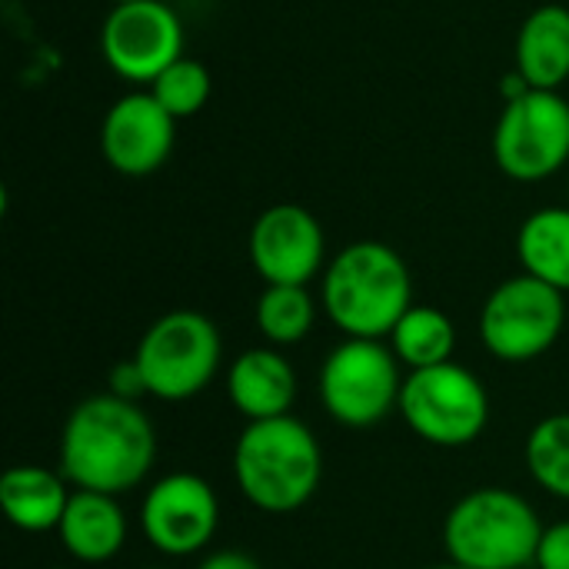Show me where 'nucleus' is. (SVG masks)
<instances>
[{
    "label": "nucleus",
    "mask_w": 569,
    "mask_h": 569,
    "mask_svg": "<svg viewBox=\"0 0 569 569\" xmlns=\"http://www.w3.org/2000/svg\"><path fill=\"white\" fill-rule=\"evenodd\" d=\"M57 460L73 490L123 497L137 490L157 463L153 420L133 400L113 393L87 397L63 420Z\"/></svg>",
    "instance_id": "f257e3e1"
},
{
    "label": "nucleus",
    "mask_w": 569,
    "mask_h": 569,
    "mask_svg": "<svg viewBox=\"0 0 569 569\" xmlns=\"http://www.w3.org/2000/svg\"><path fill=\"white\" fill-rule=\"evenodd\" d=\"M320 303L343 337L387 340L413 307L410 267L393 247L357 240L327 263L320 277Z\"/></svg>",
    "instance_id": "f03ea898"
},
{
    "label": "nucleus",
    "mask_w": 569,
    "mask_h": 569,
    "mask_svg": "<svg viewBox=\"0 0 569 569\" xmlns=\"http://www.w3.org/2000/svg\"><path fill=\"white\" fill-rule=\"evenodd\" d=\"M233 480L253 510L270 517L297 513L323 480L317 433L293 413L247 423L233 447Z\"/></svg>",
    "instance_id": "7ed1b4c3"
},
{
    "label": "nucleus",
    "mask_w": 569,
    "mask_h": 569,
    "mask_svg": "<svg viewBox=\"0 0 569 569\" xmlns=\"http://www.w3.org/2000/svg\"><path fill=\"white\" fill-rule=\"evenodd\" d=\"M543 523L537 507L507 487L463 493L443 520V550L463 569L533 567Z\"/></svg>",
    "instance_id": "20e7f679"
},
{
    "label": "nucleus",
    "mask_w": 569,
    "mask_h": 569,
    "mask_svg": "<svg viewBox=\"0 0 569 569\" xmlns=\"http://www.w3.org/2000/svg\"><path fill=\"white\" fill-rule=\"evenodd\" d=\"M147 397L163 403H183L200 397L223 367V337L217 323L200 310H170L157 317L137 350Z\"/></svg>",
    "instance_id": "39448f33"
},
{
    "label": "nucleus",
    "mask_w": 569,
    "mask_h": 569,
    "mask_svg": "<svg viewBox=\"0 0 569 569\" xmlns=\"http://www.w3.org/2000/svg\"><path fill=\"white\" fill-rule=\"evenodd\" d=\"M387 340L343 337L320 367V403L340 427L367 430L400 410L403 373Z\"/></svg>",
    "instance_id": "423d86ee"
},
{
    "label": "nucleus",
    "mask_w": 569,
    "mask_h": 569,
    "mask_svg": "<svg viewBox=\"0 0 569 569\" xmlns=\"http://www.w3.org/2000/svg\"><path fill=\"white\" fill-rule=\"evenodd\" d=\"M400 417L423 443L460 450L483 437L490 393L480 377L457 360L410 370L400 390Z\"/></svg>",
    "instance_id": "0eeeda50"
},
{
    "label": "nucleus",
    "mask_w": 569,
    "mask_h": 569,
    "mask_svg": "<svg viewBox=\"0 0 569 569\" xmlns=\"http://www.w3.org/2000/svg\"><path fill=\"white\" fill-rule=\"evenodd\" d=\"M567 327V293L520 273L503 280L480 310V340L500 363H533Z\"/></svg>",
    "instance_id": "6e6552de"
},
{
    "label": "nucleus",
    "mask_w": 569,
    "mask_h": 569,
    "mask_svg": "<svg viewBox=\"0 0 569 569\" xmlns=\"http://www.w3.org/2000/svg\"><path fill=\"white\" fill-rule=\"evenodd\" d=\"M493 160L517 183H540L569 163V100L557 90H527L503 103L493 127Z\"/></svg>",
    "instance_id": "1a4fd4ad"
},
{
    "label": "nucleus",
    "mask_w": 569,
    "mask_h": 569,
    "mask_svg": "<svg viewBox=\"0 0 569 569\" xmlns=\"http://www.w3.org/2000/svg\"><path fill=\"white\" fill-rule=\"evenodd\" d=\"M100 53L127 83H153L183 57V23L163 0L113 3L100 27Z\"/></svg>",
    "instance_id": "9d476101"
},
{
    "label": "nucleus",
    "mask_w": 569,
    "mask_h": 569,
    "mask_svg": "<svg viewBox=\"0 0 569 569\" xmlns=\"http://www.w3.org/2000/svg\"><path fill=\"white\" fill-rule=\"evenodd\" d=\"M220 530V500L217 490L200 473H167L153 480L140 503V533L143 540L170 557L203 553Z\"/></svg>",
    "instance_id": "9b49d317"
},
{
    "label": "nucleus",
    "mask_w": 569,
    "mask_h": 569,
    "mask_svg": "<svg viewBox=\"0 0 569 569\" xmlns=\"http://www.w3.org/2000/svg\"><path fill=\"white\" fill-rule=\"evenodd\" d=\"M250 263L263 283L310 287L327 270L320 220L300 203H273L250 227Z\"/></svg>",
    "instance_id": "f8f14e48"
},
{
    "label": "nucleus",
    "mask_w": 569,
    "mask_h": 569,
    "mask_svg": "<svg viewBox=\"0 0 569 569\" xmlns=\"http://www.w3.org/2000/svg\"><path fill=\"white\" fill-rule=\"evenodd\" d=\"M177 143V117L150 90L123 93L103 117L100 153L123 177H150L160 170Z\"/></svg>",
    "instance_id": "ddd939ff"
},
{
    "label": "nucleus",
    "mask_w": 569,
    "mask_h": 569,
    "mask_svg": "<svg viewBox=\"0 0 569 569\" xmlns=\"http://www.w3.org/2000/svg\"><path fill=\"white\" fill-rule=\"evenodd\" d=\"M297 393L300 377L290 357L270 343L243 350L227 370V400L247 423L287 417L297 403Z\"/></svg>",
    "instance_id": "4468645a"
},
{
    "label": "nucleus",
    "mask_w": 569,
    "mask_h": 569,
    "mask_svg": "<svg viewBox=\"0 0 569 569\" xmlns=\"http://www.w3.org/2000/svg\"><path fill=\"white\" fill-rule=\"evenodd\" d=\"M130 523L120 507V497L93 493V490H73L67 513L57 527V537L70 560L83 567L110 563L123 543H127Z\"/></svg>",
    "instance_id": "2eb2a0df"
},
{
    "label": "nucleus",
    "mask_w": 569,
    "mask_h": 569,
    "mask_svg": "<svg viewBox=\"0 0 569 569\" xmlns=\"http://www.w3.org/2000/svg\"><path fill=\"white\" fill-rule=\"evenodd\" d=\"M70 497V480L40 463H17L0 477V510L20 533H57Z\"/></svg>",
    "instance_id": "dca6fc26"
},
{
    "label": "nucleus",
    "mask_w": 569,
    "mask_h": 569,
    "mask_svg": "<svg viewBox=\"0 0 569 569\" xmlns=\"http://www.w3.org/2000/svg\"><path fill=\"white\" fill-rule=\"evenodd\" d=\"M517 73L533 90H560L569 80V7H537L517 33Z\"/></svg>",
    "instance_id": "f3484780"
},
{
    "label": "nucleus",
    "mask_w": 569,
    "mask_h": 569,
    "mask_svg": "<svg viewBox=\"0 0 569 569\" xmlns=\"http://www.w3.org/2000/svg\"><path fill=\"white\" fill-rule=\"evenodd\" d=\"M517 257L523 273L569 293V207H543L520 223Z\"/></svg>",
    "instance_id": "a211bd4d"
},
{
    "label": "nucleus",
    "mask_w": 569,
    "mask_h": 569,
    "mask_svg": "<svg viewBox=\"0 0 569 569\" xmlns=\"http://www.w3.org/2000/svg\"><path fill=\"white\" fill-rule=\"evenodd\" d=\"M387 343L407 370L440 367V363H450L457 353V323L440 307L413 303L400 317Z\"/></svg>",
    "instance_id": "6ab92c4d"
},
{
    "label": "nucleus",
    "mask_w": 569,
    "mask_h": 569,
    "mask_svg": "<svg viewBox=\"0 0 569 569\" xmlns=\"http://www.w3.org/2000/svg\"><path fill=\"white\" fill-rule=\"evenodd\" d=\"M253 323L270 347L303 343L317 323V300L307 287L267 283L253 307Z\"/></svg>",
    "instance_id": "aec40b11"
},
{
    "label": "nucleus",
    "mask_w": 569,
    "mask_h": 569,
    "mask_svg": "<svg viewBox=\"0 0 569 569\" xmlns=\"http://www.w3.org/2000/svg\"><path fill=\"white\" fill-rule=\"evenodd\" d=\"M523 463L540 490L569 500V413H553L530 430Z\"/></svg>",
    "instance_id": "412c9836"
},
{
    "label": "nucleus",
    "mask_w": 569,
    "mask_h": 569,
    "mask_svg": "<svg viewBox=\"0 0 569 569\" xmlns=\"http://www.w3.org/2000/svg\"><path fill=\"white\" fill-rule=\"evenodd\" d=\"M150 93L163 103V110L177 120L183 117H197L207 103H210V93H213V77L207 70V63L193 60V57H180L173 60L153 83H150Z\"/></svg>",
    "instance_id": "4be33fe9"
},
{
    "label": "nucleus",
    "mask_w": 569,
    "mask_h": 569,
    "mask_svg": "<svg viewBox=\"0 0 569 569\" xmlns=\"http://www.w3.org/2000/svg\"><path fill=\"white\" fill-rule=\"evenodd\" d=\"M537 569H569V520H560L543 530L540 550H537Z\"/></svg>",
    "instance_id": "5701e85b"
},
{
    "label": "nucleus",
    "mask_w": 569,
    "mask_h": 569,
    "mask_svg": "<svg viewBox=\"0 0 569 569\" xmlns=\"http://www.w3.org/2000/svg\"><path fill=\"white\" fill-rule=\"evenodd\" d=\"M107 393H113V397H120V400H140V397H147V387H143V377H140V367H137V360L130 357V360H120L113 370H110V390Z\"/></svg>",
    "instance_id": "b1692460"
},
{
    "label": "nucleus",
    "mask_w": 569,
    "mask_h": 569,
    "mask_svg": "<svg viewBox=\"0 0 569 569\" xmlns=\"http://www.w3.org/2000/svg\"><path fill=\"white\" fill-rule=\"evenodd\" d=\"M197 569H263V563L240 550H213Z\"/></svg>",
    "instance_id": "393cba45"
},
{
    "label": "nucleus",
    "mask_w": 569,
    "mask_h": 569,
    "mask_svg": "<svg viewBox=\"0 0 569 569\" xmlns=\"http://www.w3.org/2000/svg\"><path fill=\"white\" fill-rule=\"evenodd\" d=\"M427 569H463V567H457V563H440V567H427Z\"/></svg>",
    "instance_id": "a878e982"
},
{
    "label": "nucleus",
    "mask_w": 569,
    "mask_h": 569,
    "mask_svg": "<svg viewBox=\"0 0 569 569\" xmlns=\"http://www.w3.org/2000/svg\"><path fill=\"white\" fill-rule=\"evenodd\" d=\"M113 3H130V0H113Z\"/></svg>",
    "instance_id": "bb28decb"
},
{
    "label": "nucleus",
    "mask_w": 569,
    "mask_h": 569,
    "mask_svg": "<svg viewBox=\"0 0 569 569\" xmlns=\"http://www.w3.org/2000/svg\"><path fill=\"white\" fill-rule=\"evenodd\" d=\"M50 569H70V567H50Z\"/></svg>",
    "instance_id": "cd10ccee"
},
{
    "label": "nucleus",
    "mask_w": 569,
    "mask_h": 569,
    "mask_svg": "<svg viewBox=\"0 0 569 569\" xmlns=\"http://www.w3.org/2000/svg\"><path fill=\"white\" fill-rule=\"evenodd\" d=\"M520 569H537V567H520Z\"/></svg>",
    "instance_id": "c85d7f7f"
},
{
    "label": "nucleus",
    "mask_w": 569,
    "mask_h": 569,
    "mask_svg": "<svg viewBox=\"0 0 569 569\" xmlns=\"http://www.w3.org/2000/svg\"><path fill=\"white\" fill-rule=\"evenodd\" d=\"M143 569H160V567H143Z\"/></svg>",
    "instance_id": "c756f323"
},
{
    "label": "nucleus",
    "mask_w": 569,
    "mask_h": 569,
    "mask_svg": "<svg viewBox=\"0 0 569 569\" xmlns=\"http://www.w3.org/2000/svg\"><path fill=\"white\" fill-rule=\"evenodd\" d=\"M567 197H569V190H567ZM567 207H569V203H567Z\"/></svg>",
    "instance_id": "7c9ffc66"
}]
</instances>
